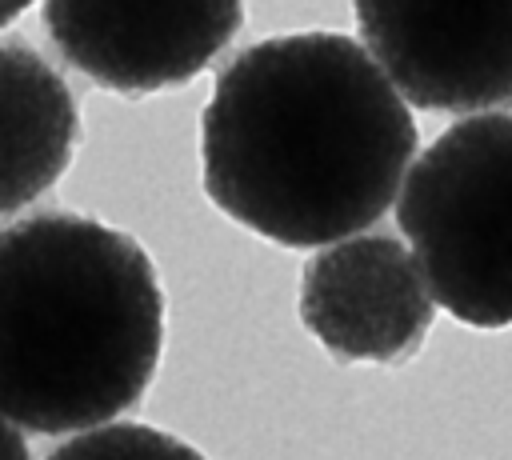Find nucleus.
Instances as JSON below:
<instances>
[{"mask_svg": "<svg viewBox=\"0 0 512 460\" xmlns=\"http://www.w3.org/2000/svg\"><path fill=\"white\" fill-rule=\"evenodd\" d=\"M416 156V120L340 32H288L232 56L200 116L208 200L284 248L376 224Z\"/></svg>", "mask_w": 512, "mask_h": 460, "instance_id": "nucleus-1", "label": "nucleus"}, {"mask_svg": "<svg viewBox=\"0 0 512 460\" xmlns=\"http://www.w3.org/2000/svg\"><path fill=\"white\" fill-rule=\"evenodd\" d=\"M164 348L152 256L80 212H32L0 228V416L60 436L124 416Z\"/></svg>", "mask_w": 512, "mask_h": 460, "instance_id": "nucleus-2", "label": "nucleus"}, {"mask_svg": "<svg viewBox=\"0 0 512 460\" xmlns=\"http://www.w3.org/2000/svg\"><path fill=\"white\" fill-rule=\"evenodd\" d=\"M396 196L432 304L468 328H512V112L444 128Z\"/></svg>", "mask_w": 512, "mask_h": 460, "instance_id": "nucleus-3", "label": "nucleus"}, {"mask_svg": "<svg viewBox=\"0 0 512 460\" xmlns=\"http://www.w3.org/2000/svg\"><path fill=\"white\" fill-rule=\"evenodd\" d=\"M364 52L416 108H512V0H356Z\"/></svg>", "mask_w": 512, "mask_h": 460, "instance_id": "nucleus-4", "label": "nucleus"}, {"mask_svg": "<svg viewBox=\"0 0 512 460\" xmlns=\"http://www.w3.org/2000/svg\"><path fill=\"white\" fill-rule=\"evenodd\" d=\"M240 24L244 0H44L60 60L112 92L196 80Z\"/></svg>", "mask_w": 512, "mask_h": 460, "instance_id": "nucleus-5", "label": "nucleus"}, {"mask_svg": "<svg viewBox=\"0 0 512 460\" xmlns=\"http://www.w3.org/2000/svg\"><path fill=\"white\" fill-rule=\"evenodd\" d=\"M436 304L392 232H360L320 248L300 276V320L352 364H404L420 352Z\"/></svg>", "mask_w": 512, "mask_h": 460, "instance_id": "nucleus-6", "label": "nucleus"}, {"mask_svg": "<svg viewBox=\"0 0 512 460\" xmlns=\"http://www.w3.org/2000/svg\"><path fill=\"white\" fill-rule=\"evenodd\" d=\"M80 116L64 76L24 40H0V212L44 196L72 164Z\"/></svg>", "mask_w": 512, "mask_h": 460, "instance_id": "nucleus-7", "label": "nucleus"}, {"mask_svg": "<svg viewBox=\"0 0 512 460\" xmlns=\"http://www.w3.org/2000/svg\"><path fill=\"white\" fill-rule=\"evenodd\" d=\"M48 460H204L188 440L152 424H104L76 432Z\"/></svg>", "mask_w": 512, "mask_h": 460, "instance_id": "nucleus-8", "label": "nucleus"}, {"mask_svg": "<svg viewBox=\"0 0 512 460\" xmlns=\"http://www.w3.org/2000/svg\"><path fill=\"white\" fill-rule=\"evenodd\" d=\"M0 460H28V444L20 428H12L4 416H0Z\"/></svg>", "mask_w": 512, "mask_h": 460, "instance_id": "nucleus-9", "label": "nucleus"}, {"mask_svg": "<svg viewBox=\"0 0 512 460\" xmlns=\"http://www.w3.org/2000/svg\"><path fill=\"white\" fill-rule=\"evenodd\" d=\"M28 4H32V0H0V28H4V24H12Z\"/></svg>", "mask_w": 512, "mask_h": 460, "instance_id": "nucleus-10", "label": "nucleus"}]
</instances>
